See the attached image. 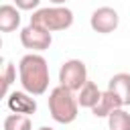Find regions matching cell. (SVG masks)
<instances>
[{
    "instance_id": "2",
    "label": "cell",
    "mask_w": 130,
    "mask_h": 130,
    "mask_svg": "<svg viewBox=\"0 0 130 130\" xmlns=\"http://www.w3.org/2000/svg\"><path fill=\"white\" fill-rule=\"evenodd\" d=\"M49 114L57 124H71L79 114V102L75 91L57 85L49 93Z\"/></svg>"
},
{
    "instance_id": "7",
    "label": "cell",
    "mask_w": 130,
    "mask_h": 130,
    "mask_svg": "<svg viewBox=\"0 0 130 130\" xmlns=\"http://www.w3.org/2000/svg\"><path fill=\"white\" fill-rule=\"evenodd\" d=\"M6 106L12 114H24L30 116L37 112V100L26 91H12L6 95Z\"/></svg>"
},
{
    "instance_id": "9",
    "label": "cell",
    "mask_w": 130,
    "mask_h": 130,
    "mask_svg": "<svg viewBox=\"0 0 130 130\" xmlns=\"http://www.w3.org/2000/svg\"><path fill=\"white\" fill-rule=\"evenodd\" d=\"M20 26V10L14 4H2L0 6V30L12 32Z\"/></svg>"
},
{
    "instance_id": "3",
    "label": "cell",
    "mask_w": 130,
    "mask_h": 130,
    "mask_svg": "<svg viewBox=\"0 0 130 130\" xmlns=\"http://www.w3.org/2000/svg\"><path fill=\"white\" fill-rule=\"evenodd\" d=\"M30 24H37L49 32H59L67 30L73 24V12L67 6H47L39 8L30 16Z\"/></svg>"
},
{
    "instance_id": "15",
    "label": "cell",
    "mask_w": 130,
    "mask_h": 130,
    "mask_svg": "<svg viewBox=\"0 0 130 130\" xmlns=\"http://www.w3.org/2000/svg\"><path fill=\"white\" fill-rule=\"evenodd\" d=\"M41 0H14V6L18 10H39Z\"/></svg>"
},
{
    "instance_id": "11",
    "label": "cell",
    "mask_w": 130,
    "mask_h": 130,
    "mask_svg": "<svg viewBox=\"0 0 130 130\" xmlns=\"http://www.w3.org/2000/svg\"><path fill=\"white\" fill-rule=\"evenodd\" d=\"M118 108H124L122 106V102L110 91V89H106L104 93H102V100L98 102V106L91 110V114L95 116V118H108L114 110H118Z\"/></svg>"
},
{
    "instance_id": "12",
    "label": "cell",
    "mask_w": 130,
    "mask_h": 130,
    "mask_svg": "<svg viewBox=\"0 0 130 130\" xmlns=\"http://www.w3.org/2000/svg\"><path fill=\"white\" fill-rule=\"evenodd\" d=\"M4 130H32V120L24 114H8L4 118Z\"/></svg>"
},
{
    "instance_id": "16",
    "label": "cell",
    "mask_w": 130,
    "mask_h": 130,
    "mask_svg": "<svg viewBox=\"0 0 130 130\" xmlns=\"http://www.w3.org/2000/svg\"><path fill=\"white\" fill-rule=\"evenodd\" d=\"M49 2H53V6H63L67 0H49Z\"/></svg>"
},
{
    "instance_id": "1",
    "label": "cell",
    "mask_w": 130,
    "mask_h": 130,
    "mask_svg": "<svg viewBox=\"0 0 130 130\" xmlns=\"http://www.w3.org/2000/svg\"><path fill=\"white\" fill-rule=\"evenodd\" d=\"M18 81L22 91L43 95L49 89V63L41 53H26L18 61Z\"/></svg>"
},
{
    "instance_id": "4",
    "label": "cell",
    "mask_w": 130,
    "mask_h": 130,
    "mask_svg": "<svg viewBox=\"0 0 130 130\" xmlns=\"http://www.w3.org/2000/svg\"><path fill=\"white\" fill-rule=\"evenodd\" d=\"M87 81H89L87 79V67L81 59H67L61 63L59 85H63L71 91H79Z\"/></svg>"
},
{
    "instance_id": "13",
    "label": "cell",
    "mask_w": 130,
    "mask_h": 130,
    "mask_svg": "<svg viewBox=\"0 0 130 130\" xmlns=\"http://www.w3.org/2000/svg\"><path fill=\"white\" fill-rule=\"evenodd\" d=\"M108 128L110 130H130V114L124 108L114 110L108 116Z\"/></svg>"
},
{
    "instance_id": "14",
    "label": "cell",
    "mask_w": 130,
    "mask_h": 130,
    "mask_svg": "<svg viewBox=\"0 0 130 130\" xmlns=\"http://www.w3.org/2000/svg\"><path fill=\"white\" fill-rule=\"evenodd\" d=\"M14 81H16V67H14V63L6 61L4 63V69H2V95L4 98L10 93V85Z\"/></svg>"
},
{
    "instance_id": "10",
    "label": "cell",
    "mask_w": 130,
    "mask_h": 130,
    "mask_svg": "<svg viewBox=\"0 0 130 130\" xmlns=\"http://www.w3.org/2000/svg\"><path fill=\"white\" fill-rule=\"evenodd\" d=\"M102 93H104V91L98 87V83L87 81V83L77 91V102H79V106H81V108L93 110V108L98 106V102L102 100Z\"/></svg>"
},
{
    "instance_id": "8",
    "label": "cell",
    "mask_w": 130,
    "mask_h": 130,
    "mask_svg": "<svg viewBox=\"0 0 130 130\" xmlns=\"http://www.w3.org/2000/svg\"><path fill=\"white\" fill-rule=\"evenodd\" d=\"M108 89L122 102V106H130V73H116L108 81Z\"/></svg>"
},
{
    "instance_id": "6",
    "label": "cell",
    "mask_w": 130,
    "mask_h": 130,
    "mask_svg": "<svg viewBox=\"0 0 130 130\" xmlns=\"http://www.w3.org/2000/svg\"><path fill=\"white\" fill-rule=\"evenodd\" d=\"M120 24V16L118 12L112 8V6H100L91 12L89 16V26L93 32H100V35H110L118 28Z\"/></svg>"
},
{
    "instance_id": "5",
    "label": "cell",
    "mask_w": 130,
    "mask_h": 130,
    "mask_svg": "<svg viewBox=\"0 0 130 130\" xmlns=\"http://www.w3.org/2000/svg\"><path fill=\"white\" fill-rule=\"evenodd\" d=\"M20 43L24 49H30V53H41V51H47L53 43V35L37 24H26L22 30H20Z\"/></svg>"
},
{
    "instance_id": "17",
    "label": "cell",
    "mask_w": 130,
    "mask_h": 130,
    "mask_svg": "<svg viewBox=\"0 0 130 130\" xmlns=\"http://www.w3.org/2000/svg\"><path fill=\"white\" fill-rule=\"evenodd\" d=\"M39 130H55V128H51V126H41Z\"/></svg>"
}]
</instances>
